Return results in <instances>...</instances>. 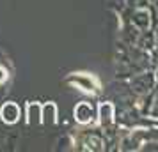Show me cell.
I'll list each match as a JSON object with an SVG mask.
<instances>
[{
    "label": "cell",
    "instance_id": "1",
    "mask_svg": "<svg viewBox=\"0 0 158 152\" xmlns=\"http://www.w3.org/2000/svg\"><path fill=\"white\" fill-rule=\"evenodd\" d=\"M68 81L73 83V85H77L82 90H85V92H98V87H100L98 81L94 80L91 74H85V72H77V74L69 76Z\"/></svg>",
    "mask_w": 158,
    "mask_h": 152
},
{
    "label": "cell",
    "instance_id": "2",
    "mask_svg": "<svg viewBox=\"0 0 158 152\" xmlns=\"http://www.w3.org/2000/svg\"><path fill=\"white\" fill-rule=\"evenodd\" d=\"M75 119L80 124H87L94 119V110L89 103H80L78 106L75 108Z\"/></svg>",
    "mask_w": 158,
    "mask_h": 152
},
{
    "label": "cell",
    "instance_id": "3",
    "mask_svg": "<svg viewBox=\"0 0 158 152\" xmlns=\"http://www.w3.org/2000/svg\"><path fill=\"white\" fill-rule=\"evenodd\" d=\"M18 117H20V108L16 106L15 103H6L4 108H2V119H4V122L15 124L18 120Z\"/></svg>",
    "mask_w": 158,
    "mask_h": 152
},
{
    "label": "cell",
    "instance_id": "4",
    "mask_svg": "<svg viewBox=\"0 0 158 152\" xmlns=\"http://www.w3.org/2000/svg\"><path fill=\"white\" fill-rule=\"evenodd\" d=\"M39 106H37V104H30L29 106V122H32V120H34V115L37 117V120H41V119H39V117H41V113H39Z\"/></svg>",
    "mask_w": 158,
    "mask_h": 152
},
{
    "label": "cell",
    "instance_id": "5",
    "mask_svg": "<svg viewBox=\"0 0 158 152\" xmlns=\"http://www.w3.org/2000/svg\"><path fill=\"white\" fill-rule=\"evenodd\" d=\"M6 80H7V71L4 67H0V83H4Z\"/></svg>",
    "mask_w": 158,
    "mask_h": 152
}]
</instances>
